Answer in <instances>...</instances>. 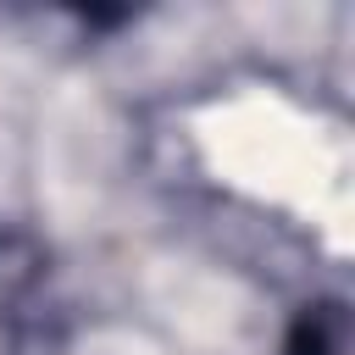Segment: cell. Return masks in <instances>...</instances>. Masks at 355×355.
Masks as SVG:
<instances>
[]
</instances>
